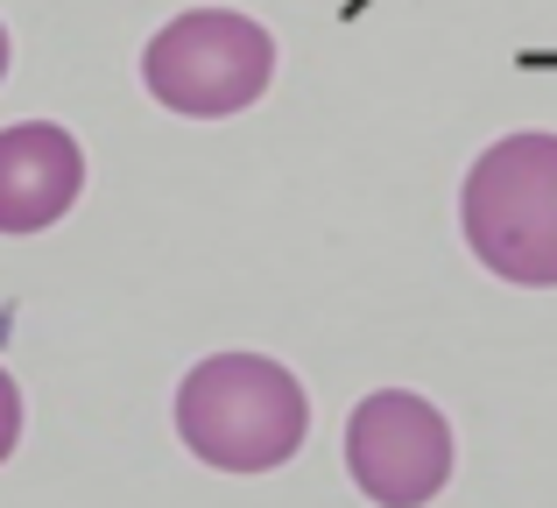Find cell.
I'll return each mask as SVG.
<instances>
[{
    "label": "cell",
    "mask_w": 557,
    "mask_h": 508,
    "mask_svg": "<svg viewBox=\"0 0 557 508\" xmlns=\"http://www.w3.org/2000/svg\"><path fill=\"white\" fill-rule=\"evenodd\" d=\"M0 78H8V28H0Z\"/></svg>",
    "instance_id": "7"
},
{
    "label": "cell",
    "mask_w": 557,
    "mask_h": 508,
    "mask_svg": "<svg viewBox=\"0 0 557 508\" xmlns=\"http://www.w3.org/2000/svg\"><path fill=\"white\" fill-rule=\"evenodd\" d=\"M85 191V156L57 121H22L0 135V234H42Z\"/></svg>",
    "instance_id": "5"
},
{
    "label": "cell",
    "mask_w": 557,
    "mask_h": 508,
    "mask_svg": "<svg viewBox=\"0 0 557 508\" xmlns=\"http://www.w3.org/2000/svg\"><path fill=\"white\" fill-rule=\"evenodd\" d=\"M459 226L480 269L522 289H557V135H508L466 170Z\"/></svg>",
    "instance_id": "2"
},
{
    "label": "cell",
    "mask_w": 557,
    "mask_h": 508,
    "mask_svg": "<svg viewBox=\"0 0 557 508\" xmlns=\"http://www.w3.org/2000/svg\"><path fill=\"white\" fill-rule=\"evenodd\" d=\"M141 78L184 121L247 113L275 78V36L233 8H190L141 50Z\"/></svg>",
    "instance_id": "3"
},
{
    "label": "cell",
    "mask_w": 557,
    "mask_h": 508,
    "mask_svg": "<svg viewBox=\"0 0 557 508\" xmlns=\"http://www.w3.org/2000/svg\"><path fill=\"white\" fill-rule=\"evenodd\" d=\"M311 431L297 374L269 354H212L177 388V438L219 473H275Z\"/></svg>",
    "instance_id": "1"
},
{
    "label": "cell",
    "mask_w": 557,
    "mask_h": 508,
    "mask_svg": "<svg viewBox=\"0 0 557 508\" xmlns=\"http://www.w3.org/2000/svg\"><path fill=\"white\" fill-rule=\"evenodd\" d=\"M346 473L381 508H423L451 481V424L409 388H374L346 417Z\"/></svg>",
    "instance_id": "4"
},
{
    "label": "cell",
    "mask_w": 557,
    "mask_h": 508,
    "mask_svg": "<svg viewBox=\"0 0 557 508\" xmlns=\"http://www.w3.org/2000/svg\"><path fill=\"white\" fill-rule=\"evenodd\" d=\"M14 445H22V388H14L8 368H0V467H8Z\"/></svg>",
    "instance_id": "6"
}]
</instances>
